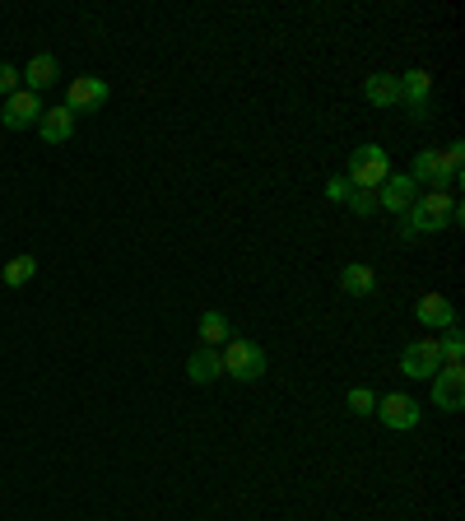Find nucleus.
<instances>
[{
  "label": "nucleus",
  "mask_w": 465,
  "mask_h": 521,
  "mask_svg": "<svg viewBox=\"0 0 465 521\" xmlns=\"http://www.w3.org/2000/svg\"><path fill=\"white\" fill-rule=\"evenodd\" d=\"M456 224H461V201H456L452 191H424V196L410 205V214H405V224H400V238L414 242V238H424V233L456 228Z\"/></svg>",
  "instance_id": "obj_1"
},
{
  "label": "nucleus",
  "mask_w": 465,
  "mask_h": 521,
  "mask_svg": "<svg viewBox=\"0 0 465 521\" xmlns=\"http://www.w3.org/2000/svg\"><path fill=\"white\" fill-rule=\"evenodd\" d=\"M391 177V159H386L382 145H359L354 154H349V173L345 182L349 187H363V191H377Z\"/></svg>",
  "instance_id": "obj_2"
},
{
  "label": "nucleus",
  "mask_w": 465,
  "mask_h": 521,
  "mask_svg": "<svg viewBox=\"0 0 465 521\" xmlns=\"http://www.w3.org/2000/svg\"><path fill=\"white\" fill-rule=\"evenodd\" d=\"M219 359H224V373L233 382H261L266 377V349L252 345V340H228L219 349Z\"/></svg>",
  "instance_id": "obj_3"
},
{
  "label": "nucleus",
  "mask_w": 465,
  "mask_h": 521,
  "mask_svg": "<svg viewBox=\"0 0 465 521\" xmlns=\"http://www.w3.org/2000/svg\"><path fill=\"white\" fill-rule=\"evenodd\" d=\"M442 368V354H438V340H414V345H405V354H400V373L405 377H419V382H433Z\"/></svg>",
  "instance_id": "obj_4"
},
{
  "label": "nucleus",
  "mask_w": 465,
  "mask_h": 521,
  "mask_svg": "<svg viewBox=\"0 0 465 521\" xmlns=\"http://www.w3.org/2000/svg\"><path fill=\"white\" fill-rule=\"evenodd\" d=\"M419 415H424L419 401H414V396H400V391H391V396L377 401V419H382L386 428H396V433H410V428L419 424Z\"/></svg>",
  "instance_id": "obj_5"
},
{
  "label": "nucleus",
  "mask_w": 465,
  "mask_h": 521,
  "mask_svg": "<svg viewBox=\"0 0 465 521\" xmlns=\"http://www.w3.org/2000/svg\"><path fill=\"white\" fill-rule=\"evenodd\" d=\"M419 196H424V191L414 187L410 182V173H391L382 182V187H377V210H391V214H410V205L419 201Z\"/></svg>",
  "instance_id": "obj_6"
},
{
  "label": "nucleus",
  "mask_w": 465,
  "mask_h": 521,
  "mask_svg": "<svg viewBox=\"0 0 465 521\" xmlns=\"http://www.w3.org/2000/svg\"><path fill=\"white\" fill-rule=\"evenodd\" d=\"M103 103H107V80L103 75H80V80H70V89H66L70 112H98Z\"/></svg>",
  "instance_id": "obj_7"
},
{
  "label": "nucleus",
  "mask_w": 465,
  "mask_h": 521,
  "mask_svg": "<svg viewBox=\"0 0 465 521\" xmlns=\"http://www.w3.org/2000/svg\"><path fill=\"white\" fill-rule=\"evenodd\" d=\"M428 94H433V75H428V70H405V75H400V98L410 103L414 121H428V112H433Z\"/></svg>",
  "instance_id": "obj_8"
},
{
  "label": "nucleus",
  "mask_w": 465,
  "mask_h": 521,
  "mask_svg": "<svg viewBox=\"0 0 465 521\" xmlns=\"http://www.w3.org/2000/svg\"><path fill=\"white\" fill-rule=\"evenodd\" d=\"M38 117H42V103H38V94H28V89L5 98V112H0L5 131H28V126H38Z\"/></svg>",
  "instance_id": "obj_9"
},
{
  "label": "nucleus",
  "mask_w": 465,
  "mask_h": 521,
  "mask_svg": "<svg viewBox=\"0 0 465 521\" xmlns=\"http://www.w3.org/2000/svg\"><path fill=\"white\" fill-rule=\"evenodd\" d=\"M433 405L447 410V415H456L465 405V373L461 368H438V377H433Z\"/></svg>",
  "instance_id": "obj_10"
},
{
  "label": "nucleus",
  "mask_w": 465,
  "mask_h": 521,
  "mask_svg": "<svg viewBox=\"0 0 465 521\" xmlns=\"http://www.w3.org/2000/svg\"><path fill=\"white\" fill-rule=\"evenodd\" d=\"M414 317H419V326H428V331H452V326H456L452 298H442V294H424V298H419V303H414Z\"/></svg>",
  "instance_id": "obj_11"
},
{
  "label": "nucleus",
  "mask_w": 465,
  "mask_h": 521,
  "mask_svg": "<svg viewBox=\"0 0 465 521\" xmlns=\"http://www.w3.org/2000/svg\"><path fill=\"white\" fill-rule=\"evenodd\" d=\"M410 182L414 187H433L447 191V173H442V149H419L410 163Z\"/></svg>",
  "instance_id": "obj_12"
},
{
  "label": "nucleus",
  "mask_w": 465,
  "mask_h": 521,
  "mask_svg": "<svg viewBox=\"0 0 465 521\" xmlns=\"http://www.w3.org/2000/svg\"><path fill=\"white\" fill-rule=\"evenodd\" d=\"M38 135L47 145H66L70 135H75V112H70V107H42Z\"/></svg>",
  "instance_id": "obj_13"
},
{
  "label": "nucleus",
  "mask_w": 465,
  "mask_h": 521,
  "mask_svg": "<svg viewBox=\"0 0 465 521\" xmlns=\"http://www.w3.org/2000/svg\"><path fill=\"white\" fill-rule=\"evenodd\" d=\"M186 377L196 382V387H210L214 377H224V359H219V349H205L200 345L191 359H186Z\"/></svg>",
  "instance_id": "obj_14"
},
{
  "label": "nucleus",
  "mask_w": 465,
  "mask_h": 521,
  "mask_svg": "<svg viewBox=\"0 0 465 521\" xmlns=\"http://www.w3.org/2000/svg\"><path fill=\"white\" fill-rule=\"evenodd\" d=\"M363 98H368L372 107H396L400 103V75H386V70L368 75V80H363Z\"/></svg>",
  "instance_id": "obj_15"
},
{
  "label": "nucleus",
  "mask_w": 465,
  "mask_h": 521,
  "mask_svg": "<svg viewBox=\"0 0 465 521\" xmlns=\"http://www.w3.org/2000/svg\"><path fill=\"white\" fill-rule=\"evenodd\" d=\"M24 80H28V94H42V89H52V84L61 80V66H56V56H52V52H38L33 61H28Z\"/></svg>",
  "instance_id": "obj_16"
},
{
  "label": "nucleus",
  "mask_w": 465,
  "mask_h": 521,
  "mask_svg": "<svg viewBox=\"0 0 465 521\" xmlns=\"http://www.w3.org/2000/svg\"><path fill=\"white\" fill-rule=\"evenodd\" d=\"M340 289H345L349 298H368L372 289H377V270L363 266V261H354V266L340 270Z\"/></svg>",
  "instance_id": "obj_17"
},
{
  "label": "nucleus",
  "mask_w": 465,
  "mask_h": 521,
  "mask_svg": "<svg viewBox=\"0 0 465 521\" xmlns=\"http://www.w3.org/2000/svg\"><path fill=\"white\" fill-rule=\"evenodd\" d=\"M228 340H233V331H228V317H224V312H214V308L200 312V345H205V349H219V345H228Z\"/></svg>",
  "instance_id": "obj_18"
},
{
  "label": "nucleus",
  "mask_w": 465,
  "mask_h": 521,
  "mask_svg": "<svg viewBox=\"0 0 465 521\" xmlns=\"http://www.w3.org/2000/svg\"><path fill=\"white\" fill-rule=\"evenodd\" d=\"M33 275H38V261H33V256H10V261H5V270H0V280L10 284V289H24Z\"/></svg>",
  "instance_id": "obj_19"
},
{
  "label": "nucleus",
  "mask_w": 465,
  "mask_h": 521,
  "mask_svg": "<svg viewBox=\"0 0 465 521\" xmlns=\"http://www.w3.org/2000/svg\"><path fill=\"white\" fill-rule=\"evenodd\" d=\"M461 163H465V145H461V140H452V145L442 149V173H447V187L461 182Z\"/></svg>",
  "instance_id": "obj_20"
},
{
  "label": "nucleus",
  "mask_w": 465,
  "mask_h": 521,
  "mask_svg": "<svg viewBox=\"0 0 465 521\" xmlns=\"http://www.w3.org/2000/svg\"><path fill=\"white\" fill-rule=\"evenodd\" d=\"M345 405H349V415H359V419L377 415V396H372L368 387H354V391L345 396Z\"/></svg>",
  "instance_id": "obj_21"
},
{
  "label": "nucleus",
  "mask_w": 465,
  "mask_h": 521,
  "mask_svg": "<svg viewBox=\"0 0 465 521\" xmlns=\"http://www.w3.org/2000/svg\"><path fill=\"white\" fill-rule=\"evenodd\" d=\"M345 205L354 214H363V219H368V214H377V191H363V187H349V196H345Z\"/></svg>",
  "instance_id": "obj_22"
},
{
  "label": "nucleus",
  "mask_w": 465,
  "mask_h": 521,
  "mask_svg": "<svg viewBox=\"0 0 465 521\" xmlns=\"http://www.w3.org/2000/svg\"><path fill=\"white\" fill-rule=\"evenodd\" d=\"M438 354H442V368H461V354H465V340L461 335H447V340H442L438 345Z\"/></svg>",
  "instance_id": "obj_23"
},
{
  "label": "nucleus",
  "mask_w": 465,
  "mask_h": 521,
  "mask_svg": "<svg viewBox=\"0 0 465 521\" xmlns=\"http://www.w3.org/2000/svg\"><path fill=\"white\" fill-rule=\"evenodd\" d=\"M0 94H5V98L19 94V70H14L10 61H0Z\"/></svg>",
  "instance_id": "obj_24"
},
{
  "label": "nucleus",
  "mask_w": 465,
  "mask_h": 521,
  "mask_svg": "<svg viewBox=\"0 0 465 521\" xmlns=\"http://www.w3.org/2000/svg\"><path fill=\"white\" fill-rule=\"evenodd\" d=\"M345 196H349V182H345V177H331V182H326V201L345 205Z\"/></svg>",
  "instance_id": "obj_25"
}]
</instances>
